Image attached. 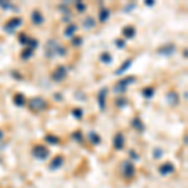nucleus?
I'll return each mask as SVG.
<instances>
[{"label":"nucleus","mask_w":188,"mask_h":188,"mask_svg":"<svg viewBox=\"0 0 188 188\" xmlns=\"http://www.w3.org/2000/svg\"><path fill=\"white\" fill-rule=\"evenodd\" d=\"M113 145L116 149H122L124 147V136L122 133H117L116 136H114V139H113Z\"/></svg>","instance_id":"9d476101"},{"label":"nucleus","mask_w":188,"mask_h":188,"mask_svg":"<svg viewBox=\"0 0 188 188\" xmlns=\"http://www.w3.org/2000/svg\"><path fill=\"white\" fill-rule=\"evenodd\" d=\"M122 33H123V35L125 36L127 39H132L133 36L136 35V28H134V27H130V25H128V27L123 28Z\"/></svg>","instance_id":"a211bd4d"},{"label":"nucleus","mask_w":188,"mask_h":188,"mask_svg":"<svg viewBox=\"0 0 188 188\" xmlns=\"http://www.w3.org/2000/svg\"><path fill=\"white\" fill-rule=\"evenodd\" d=\"M32 21L35 25H40V24L44 23V16L41 15V13L39 10H34L32 13Z\"/></svg>","instance_id":"f8f14e48"},{"label":"nucleus","mask_w":188,"mask_h":188,"mask_svg":"<svg viewBox=\"0 0 188 188\" xmlns=\"http://www.w3.org/2000/svg\"><path fill=\"white\" fill-rule=\"evenodd\" d=\"M95 27V20L93 19L92 16L86 18V20L83 21V28L84 29H93Z\"/></svg>","instance_id":"412c9836"},{"label":"nucleus","mask_w":188,"mask_h":188,"mask_svg":"<svg viewBox=\"0 0 188 188\" xmlns=\"http://www.w3.org/2000/svg\"><path fill=\"white\" fill-rule=\"evenodd\" d=\"M134 8H136V4H129L128 7H127L125 11H127V13H128V11H129V9H134Z\"/></svg>","instance_id":"e433bc0d"},{"label":"nucleus","mask_w":188,"mask_h":188,"mask_svg":"<svg viewBox=\"0 0 188 188\" xmlns=\"http://www.w3.org/2000/svg\"><path fill=\"white\" fill-rule=\"evenodd\" d=\"M132 62L133 60L132 59H127L125 62H123V64L119 66V68L116 70V75H122L124 72H127L129 68H130V65H132Z\"/></svg>","instance_id":"4468645a"},{"label":"nucleus","mask_w":188,"mask_h":188,"mask_svg":"<svg viewBox=\"0 0 188 188\" xmlns=\"http://www.w3.org/2000/svg\"><path fill=\"white\" fill-rule=\"evenodd\" d=\"M132 127L134 128L136 130H138L139 133H142L143 130H144V124H143V122L141 119H139L138 117H136V118H133L132 119Z\"/></svg>","instance_id":"dca6fc26"},{"label":"nucleus","mask_w":188,"mask_h":188,"mask_svg":"<svg viewBox=\"0 0 188 188\" xmlns=\"http://www.w3.org/2000/svg\"><path fill=\"white\" fill-rule=\"evenodd\" d=\"M134 82H136V77H127V78H124V79L119 80L116 86H114V88H113L114 93H118V94L124 93L125 90H127V88H128L130 84H133Z\"/></svg>","instance_id":"f03ea898"},{"label":"nucleus","mask_w":188,"mask_h":188,"mask_svg":"<svg viewBox=\"0 0 188 188\" xmlns=\"http://www.w3.org/2000/svg\"><path fill=\"white\" fill-rule=\"evenodd\" d=\"M57 54H58V55H60V57H63V55H65V54H66V49H65L64 46H59Z\"/></svg>","instance_id":"72a5a7b5"},{"label":"nucleus","mask_w":188,"mask_h":188,"mask_svg":"<svg viewBox=\"0 0 188 188\" xmlns=\"http://www.w3.org/2000/svg\"><path fill=\"white\" fill-rule=\"evenodd\" d=\"M72 138L74 139L75 142H78V143H82V141H83V136H82V133L79 132V130H77V132H74L72 134Z\"/></svg>","instance_id":"c85d7f7f"},{"label":"nucleus","mask_w":188,"mask_h":188,"mask_svg":"<svg viewBox=\"0 0 188 188\" xmlns=\"http://www.w3.org/2000/svg\"><path fill=\"white\" fill-rule=\"evenodd\" d=\"M3 137H4V134H3V132L0 130V141H1V139H3Z\"/></svg>","instance_id":"ea45409f"},{"label":"nucleus","mask_w":188,"mask_h":188,"mask_svg":"<svg viewBox=\"0 0 188 188\" xmlns=\"http://www.w3.org/2000/svg\"><path fill=\"white\" fill-rule=\"evenodd\" d=\"M72 116L74 117V118H77V119H80L82 117H83V109H80V108H74L72 111Z\"/></svg>","instance_id":"bb28decb"},{"label":"nucleus","mask_w":188,"mask_h":188,"mask_svg":"<svg viewBox=\"0 0 188 188\" xmlns=\"http://www.w3.org/2000/svg\"><path fill=\"white\" fill-rule=\"evenodd\" d=\"M142 95L144 97V98H147V99L152 98V97L154 95V88H152V87H147V88H144V89L142 90Z\"/></svg>","instance_id":"4be33fe9"},{"label":"nucleus","mask_w":188,"mask_h":188,"mask_svg":"<svg viewBox=\"0 0 188 188\" xmlns=\"http://www.w3.org/2000/svg\"><path fill=\"white\" fill-rule=\"evenodd\" d=\"M45 142L50 143V144H58L59 143V138L55 137V136H53V134H48V136H45Z\"/></svg>","instance_id":"393cba45"},{"label":"nucleus","mask_w":188,"mask_h":188,"mask_svg":"<svg viewBox=\"0 0 188 188\" xmlns=\"http://www.w3.org/2000/svg\"><path fill=\"white\" fill-rule=\"evenodd\" d=\"M77 29H78V27L75 25V24H69V25L66 27V29L64 30V35L68 36V38H73L75 32H77Z\"/></svg>","instance_id":"6ab92c4d"},{"label":"nucleus","mask_w":188,"mask_h":188,"mask_svg":"<svg viewBox=\"0 0 188 188\" xmlns=\"http://www.w3.org/2000/svg\"><path fill=\"white\" fill-rule=\"evenodd\" d=\"M63 163H64V158H63V157L57 156L55 158H53V161H52V163H50L49 168L53 169V171H55V169H59L60 167L63 166Z\"/></svg>","instance_id":"ddd939ff"},{"label":"nucleus","mask_w":188,"mask_h":188,"mask_svg":"<svg viewBox=\"0 0 188 188\" xmlns=\"http://www.w3.org/2000/svg\"><path fill=\"white\" fill-rule=\"evenodd\" d=\"M65 77H66V68L63 65L57 66V68L54 69V72L52 73V79L57 83H60L63 79H65Z\"/></svg>","instance_id":"7ed1b4c3"},{"label":"nucleus","mask_w":188,"mask_h":188,"mask_svg":"<svg viewBox=\"0 0 188 188\" xmlns=\"http://www.w3.org/2000/svg\"><path fill=\"white\" fill-rule=\"evenodd\" d=\"M33 53H34L33 49H30V48H27L25 50H23V53H21V58H23L24 60H28L30 57L33 55Z\"/></svg>","instance_id":"a878e982"},{"label":"nucleus","mask_w":188,"mask_h":188,"mask_svg":"<svg viewBox=\"0 0 188 188\" xmlns=\"http://www.w3.org/2000/svg\"><path fill=\"white\" fill-rule=\"evenodd\" d=\"M33 156L40 161H44L49 157V150L45 147H43V145H35L33 148Z\"/></svg>","instance_id":"20e7f679"},{"label":"nucleus","mask_w":188,"mask_h":188,"mask_svg":"<svg viewBox=\"0 0 188 188\" xmlns=\"http://www.w3.org/2000/svg\"><path fill=\"white\" fill-rule=\"evenodd\" d=\"M107 94H108V89L107 88L100 89V92L98 94V104H99V109H100L102 112L105 111V98H107Z\"/></svg>","instance_id":"6e6552de"},{"label":"nucleus","mask_w":188,"mask_h":188,"mask_svg":"<svg viewBox=\"0 0 188 188\" xmlns=\"http://www.w3.org/2000/svg\"><path fill=\"white\" fill-rule=\"evenodd\" d=\"M75 8H77V10L79 11V13H83V11L86 10V5H84L83 3H80V1H78L75 4Z\"/></svg>","instance_id":"7c9ffc66"},{"label":"nucleus","mask_w":188,"mask_h":188,"mask_svg":"<svg viewBox=\"0 0 188 188\" xmlns=\"http://www.w3.org/2000/svg\"><path fill=\"white\" fill-rule=\"evenodd\" d=\"M109 16H111V11H109V9L103 8L100 10V13H99V21L100 23H105L109 19Z\"/></svg>","instance_id":"aec40b11"},{"label":"nucleus","mask_w":188,"mask_h":188,"mask_svg":"<svg viewBox=\"0 0 188 188\" xmlns=\"http://www.w3.org/2000/svg\"><path fill=\"white\" fill-rule=\"evenodd\" d=\"M72 44L74 46H80L83 44V38H82V36H73V38H72Z\"/></svg>","instance_id":"cd10ccee"},{"label":"nucleus","mask_w":188,"mask_h":188,"mask_svg":"<svg viewBox=\"0 0 188 188\" xmlns=\"http://www.w3.org/2000/svg\"><path fill=\"white\" fill-rule=\"evenodd\" d=\"M153 154H154V157L156 158H159L161 156H163V152H162V149H159V148H157L154 152H153Z\"/></svg>","instance_id":"f704fd0d"},{"label":"nucleus","mask_w":188,"mask_h":188,"mask_svg":"<svg viewBox=\"0 0 188 188\" xmlns=\"http://www.w3.org/2000/svg\"><path fill=\"white\" fill-rule=\"evenodd\" d=\"M122 172H123V175L127 178H130L134 175V172H136V168L129 161H124L122 163Z\"/></svg>","instance_id":"423d86ee"},{"label":"nucleus","mask_w":188,"mask_h":188,"mask_svg":"<svg viewBox=\"0 0 188 188\" xmlns=\"http://www.w3.org/2000/svg\"><path fill=\"white\" fill-rule=\"evenodd\" d=\"M58 48H59V45L57 44L55 40H49L46 43V55L50 57V58L54 57L58 52Z\"/></svg>","instance_id":"0eeeda50"},{"label":"nucleus","mask_w":188,"mask_h":188,"mask_svg":"<svg viewBox=\"0 0 188 188\" xmlns=\"http://www.w3.org/2000/svg\"><path fill=\"white\" fill-rule=\"evenodd\" d=\"M116 45H117V48H119V49H123V48L125 46V40H123V39H117V40H116Z\"/></svg>","instance_id":"2f4dec72"},{"label":"nucleus","mask_w":188,"mask_h":188,"mask_svg":"<svg viewBox=\"0 0 188 188\" xmlns=\"http://www.w3.org/2000/svg\"><path fill=\"white\" fill-rule=\"evenodd\" d=\"M174 50H175V45H173V44H167V45H164V46L159 48L158 53L161 54V55L169 57V55H172V54H174Z\"/></svg>","instance_id":"1a4fd4ad"},{"label":"nucleus","mask_w":188,"mask_h":188,"mask_svg":"<svg viewBox=\"0 0 188 188\" xmlns=\"http://www.w3.org/2000/svg\"><path fill=\"white\" fill-rule=\"evenodd\" d=\"M130 157H133L134 159H138V154L134 152V150H130Z\"/></svg>","instance_id":"4c0bfd02"},{"label":"nucleus","mask_w":188,"mask_h":188,"mask_svg":"<svg viewBox=\"0 0 188 188\" xmlns=\"http://www.w3.org/2000/svg\"><path fill=\"white\" fill-rule=\"evenodd\" d=\"M29 107L35 112H41L48 108V102L44 98H41V97H34V98L30 99Z\"/></svg>","instance_id":"f257e3e1"},{"label":"nucleus","mask_w":188,"mask_h":188,"mask_svg":"<svg viewBox=\"0 0 188 188\" xmlns=\"http://www.w3.org/2000/svg\"><path fill=\"white\" fill-rule=\"evenodd\" d=\"M88 137H89V141L92 142L93 144H99L100 143V137L95 132H90Z\"/></svg>","instance_id":"5701e85b"},{"label":"nucleus","mask_w":188,"mask_h":188,"mask_svg":"<svg viewBox=\"0 0 188 188\" xmlns=\"http://www.w3.org/2000/svg\"><path fill=\"white\" fill-rule=\"evenodd\" d=\"M127 100L125 98H118L117 100H116V105L117 107H119V108H123V107H125L127 105Z\"/></svg>","instance_id":"c756f323"},{"label":"nucleus","mask_w":188,"mask_h":188,"mask_svg":"<svg viewBox=\"0 0 188 188\" xmlns=\"http://www.w3.org/2000/svg\"><path fill=\"white\" fill-rule=\"evenodd\" d=\"M145 5H148V7H153L154 5V1H150V0H147V1H144Z\"/></svg>","instance_id":"58836bf2"},{"label":"nucleus","mask_w":188,"mask_h":188,"mask_svg":"<svg viewBox=\"0 0 188 188\" xmlns=\"http://www.w3.org/2000/svg\"><path fill=\"white\" fill-rule=\"evenodd\" d=\"M11 75H13V77H14V78H16V79H21V77H20V75H19V73H18V72H16V70H14V72H13V73H11Z\"/></svg>","instance_id":"c9c22d12"},{"label":"nucleus","mask_w":188,"mask_h":188,"mask_svg":"<svg viewBox=\"0 0 188 188\" xmlns=\"http://www.w3.org/2000/svg\"><path fill=\"white\" fill-rule=\"evenodd\" d=\"M159 172L161 174L166 175V174H171L172 172H174V167L171 164V163H164V164H162L159 167Z\"/></svg>","instance_id":"f3484780"},{"label":"nucleus","mask_w":188,"mask_h":188,"mask_svg":"<svg viewBox=\"0 0 188 188\" xmlns=\"http://www.w3.org/2000/svg\"><path fill=\"white\" fill-rule=\"evenodd\" d=\"M100 60L104 64H109V63H112L113 62V57L109 53H103L102 55H100Z\"/></svg>","instance_id":"b1692460"},{"label":"nucleus","mask_w":188,"mask_h":188,"mask_svg":"<svg viewBox=\"0 0 188 188\" xmlns=\"http://www.w3.org/2000/svg\"><path fill=\"white\" fill-rule=\"evenodd\" d=\"M19 40H20V43L21 44H28V41H29V38H28V36L25 35V34H21L20 36H19Z\"/></svg>","instance_id":"473e14b6"},{"label":"nucleus","mask_w":188,"mask_h":188,"mask_svg":"<svg viewBox=\"0 0 188 188\" xmlns=\"http://www.w3.org/2000/svg\"><path fill=\"white\" fill-rule=\"evenodd\" d=\"M166 100L169 105H177L178 102H179V97L177 94V92H168L167 93V97H166Z\"/></svg>","instance_id":"9b49d317"},{"label":"nucleus","mask_w":188,"mask_h":188,"mask_svg":"<svg viewBox=\"0 0 188 188\" xmlns=\"http://www.w3.org/2000/svg\"><path fill=\"white\" fill-rule=\"evenodd\" d=\"M21 24H23V19H20V18H13V19H10L4 25V30L10 34V33H13L16 28H19Z\"/></svg>","instance_id":"39448f33"},{"label":"nucleus","mask_w":188,"mask_h":188,"mask_svg":"<svg viewBox=\"0 0 188 188\" xmlns=\"http://www.w3.org/2000/svg\"><path fill=\"white\" fill-rule=\"evenodd\" d=\"M13 102H14V104L18 105V107H24L25 105V97H24L21 93H16L13 97Z\"/></svg>","instance_id":"2eb2a0df"}]
</instances>
